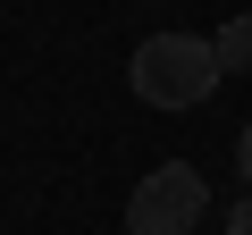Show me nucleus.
I'll return each mask as SVG.
<instances>
[{
  "label": "nucleus",
  "mask_w": 252,
  "mask_h": 235,
  "mask_svg": "<svg viewBox=\"0 0 252 235\" xmlns=\"http://www.w3.org/2000/svg\"><path fill=\"white\" fill-rule=\"evenodd\" d=\"M219 42L210 34H152L143 51H135V67H126V84H135V101H152V109H193V101H210L219 92Z\"/></svg>",
  "instance_id": "1"
},
{
  "label": "nucleus",
  "mask_w": 252,
  "mask_h": 235,
  "mask_svg": "<svg viewBox=\"0 0 252 235\" xmlns=\"http://www.w3.org/2000/svg\"><path fill=\"white\" fill-rule=\"evenodd\" d=\"M202 210H210L202 168L160 160V168L135 185V202H126V235H193V218H202Z\"/></svg>",
  "instance_id": "2"
},
{
  "label": "nucleus",
  "mask_w": 252,
  "mask_h": 235,
  "mask_svg": "<svg viewBox=\"0 0 252 235\" xmlns=\"http://www.w3.org/2000/svg\"><path fill=\"white\" fill-rule=\"evenodd\" d=\"M219 67H227V76H244V67H252V9L219 26Z\"/></svg>",
  "instance_id": "3"
},
{
  "label": "nucleus",
  "mask_w": 252,
  "mask_h": 235,
  "mask_svg": "<svg viewBox=\"0 0 252 235\" xmlns=\"http://www.w3.org/2000/svg\"><path fill=\"white\" fill-rule=\"evenodd\" d=\"M227 235H252V185H244V202L227 210Z\"/></svg>",
  "instance_id": "4"
},
{
  "label": "nucleus",
  "mask_w": 252,
  "mask_h": 235,
  "mask_svg": "<svg viewBox=\"0 0 252 235\" xmlns=\"http://www.w3.org/2000/svg\"><path fill=\"white\" fill-rule=\"evenodd\" d=\"M235 168H244V185H252V126H244V143H235Z\"/></svg>",
  "instance_id": "5"
}]
</instances>
